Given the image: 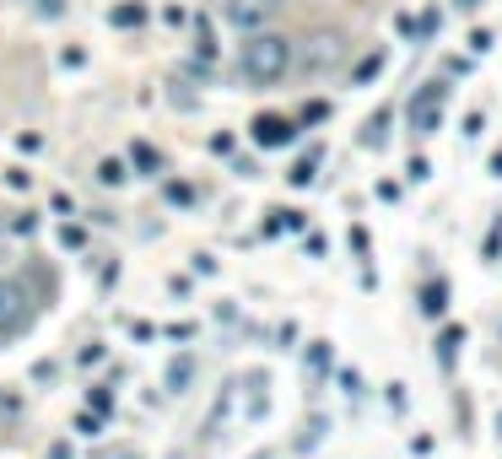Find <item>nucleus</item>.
Returning <instances> with one entry per match:
<instances>
[{"label":"nucleus","mask_w":502,"mask_h":459,"mask_svg":"<svg viewBox=\"0 0 502 459\" xmlns=\"http://www.w3.org/2000/svg\"><path fill=\"white\" fill-rule=\"evenodd\" d=\"M70 427H76V438H97V433H103V417H97V411H76Z\"/></svg>","instance_id":"11"},{"label":"nucleus","mask_w":502,"mask_h":459,"mask_svg":"<svg viewBox=\"0 0 502 459\" xmlns=\"http://www.w3.org/2000/svg\"><path fill=\"white\" fill-rule=\"evenodd\" d=\"M319 433H324V417H314V422L303 427V438H297V454H308V449H319Z\"/></svg>","instance_id":"14"},{"label":"nucleus","mask_w":502,"mask_h":459,"mask_svg":"<svg viewBox=\"0 0 502 459\" xmlns=\"http://www.w3.org/2000/svg\"><path fill=\"white\" fill-rule=\"evenodd\" d=\"M11 227H16V233H22V238H27V233H32V227H38V216H32V211H22V216H16V222H11Z\"/></svg>","instance_id":"23"},{"label":"nucleus","mask_w":502,"mask_h":459,"mask_svg":"<svg viewBox=\"0 0 502 459\" xmlns=\"http://www.w3.org/2000/svg\"><path fill=\"white\" fill-rule=\"evenodd\" d=\"M103 357H108V352H103V341H92V346H81V352H76V363H81V368H97Z\"/></svg>","instance_id":"17"},{"label":"nucleus","mask_w":502,"mask_h":459,"mask_svg":"<svg viewBox=\"0 0 502 459\" xmlns=\"http://www.w3.org/2000/svg\"><path fill=\"white\" fill-rule=\"evenodd\" d=\"M422 308H427V314H443V281H427V292H422Z\"/></svg>","instance_id":"15"},{"label":"nucleus","mask_w":502,"mask_h":459,"mask_svg":"<svg viewBox=\"0 0 502 459\" xmlns=\"http://www.w3.org/2000/svg\"><path fill=\"white\" fill-rule=\"evenodd\" d=\"M281 11H287V0H222V22H227L238 38H243V32H265V27H276Z\"/></svg>","instance_id":"4"},{"label":"nucleus","mask_w":502,"mask_h":459,"mask_svg":"<svg viewBox=\"0 0 502 459\" xmlns=\"http://www.w3.org/2000/svg\"><path fill=\"white\" fill-rule=\"evenodd\" d=\"M324 114H330V103H308V108H303V124H319Z\"/></svg>","instance_id":"21"},{"label":"nucleus","mask_w":502,"mask_h":459,"mask_svg":"<svg viewBox=\"0 0 502 459\" xmlns=\"http://www.w3.org/2000/svg\"><path fill=\"white\" fill-rule=\"evenodd\" d=\"M87 411H97V417L108 422V417H114V390H108V384H92V390H87Z\"/></svg>","instance_id":"10"},{"label":"nucleus","mask_w":502,"mask_h":459,"mask_svg":"<svg viewBox=\"0 0 502 459\" xmlns=\"http://www.w3.org/2000/svg\"><path fill=\"white\" fill-rule=\"evenodd\" d=\"M233 70H238V81H243V87H281V81L297 70V38H292V32H281V27L243 32Z\"/></svg>","instance_id":"1"},{"label":"nucleus","mask_w":502,"mask_h":459,"mask_svg":"<svg viewBox=\"0 0 502 459\" xmlns=\"http://www.w3.org/2000/svg\"><path fill=\"white\" fill-rule=\"evenodd\" d=\"M38 16H65V0H32Z\"/></svg>","instance_id":"20"},{"label":"nucleus","mask_w":502,"mask_h":459,"mask_svg":"<svg viewBox=\"0 0 502 459\" xmlns=\"http://www.w3.org/2000/svg\"><path fill=\"white\" fill-rule=\"evenodd\" d=\"M32 314H38V298L27 292V281L22 276H0V341L27 335Z\"/></svg>","instance_id":"3"},{"label":"nucleus","mask_w":502,"mask_h":459,"mask_svg":"<svg viewBox=\"0 0 502 459\" xmlns=\"http://www.w3.org/2000/svg\"><path fill=\"white\" fill-rule=\"evenodd\" d=\"M92 179H97L103 189H119V184L130 179V162H124V157H97V168H92Z\"/></svg>","instance_id":"8"},{"label":"nucleus","mask_w":502,"mask_h":459,"mask_svg":"<svg viewBox=\"0 0 502 459\" xmlns=\"http://www.w3.org/2000/svg\"><path fill=\"white\" fill-rule=\"evenodd\" d=\"M5 184H11V189H27L32 179H27V168H5Z\"/></svg>","instance_id":"22"},{"label":"nucleus","mask_w":502,"mask_h":459,"mask_svg":"<svg viewBox=\"0 0 502 459\" xmlns=\"http://www.w3.org/2000/svg\"><path fill=\"white\" fill-rule=\"evenodd\" d=\"M130 335H135V341H151V335H157V325H146V319H135V325H130Z\"/></svg>","instance_id":"24"},{"label":"nucleus","mask_w":502,"mask_h":459,"mask_svg":"<svg viewBox=\"0 0 502 459\" xmlns=\"http://www.w3.org/2000/svg\"><path fill=\"white\" fill-rule=\"evenodd\" d=\"M346 54H351V38L341 32V27H319V32H308V38H297V70L303 76H330V70H341L346 65Z\"/></svg>","instance_id":"2"},{"label":"nucleus","mask_w":502,"mask_h":459,"mask_svg":"<svg viewBox=\"0 0 502 459\" xmlns=\"http://www.w3.org/2000/svg\"><path fill=\"white\" fill-rule=\"evenodd\" d=\"M460 5H476V0H460Z\"/></svg>","instance_id":"26"},{"label":"nucleus","mask_w":502,"mask_h":459,"mask_svg":"<svg viewBox=\"0 0 502 459\" xmlns=\"http://www.w3.org/2000/svg\"><path fill=\"white\" fill-rule=\"evenodd\" d=\"M189 384H195V357H173L168 373H162V390L168 395H189Z\"/></svg>","instance_id":"6"},{"label":"nucleus","mask_w":502,"mask_h":459,"mask_svg":"<svg viewBox=\"0 0 502 459\" xmlns=\"http://www.w3.org/2000/svg\"><path fill=\"white\" fill-rule=\"evenodd\" d=\"M59 243H65V249H81V243H87V233H81V227H59Z\"/></svg>","instance_id":"19"},{"label":"nucleus","mask_w":502,"mask_h":459,"mask_svg":"<svg viewBox=\"0 0 502 459\" xmlns=\"http://www.w3.org/2000/svg\"><path fill=\"white\" fill-rule=\"evenodd\" d=\"M168 200H173V206H189V200H195V189H189V184H168Z\"/></svg>","instance_id":"18"},{"label":"nucleus","mask_w":502,"mask_h":459,"mask_svg":"<svg viewBox=\"0 0 502 459\" xmlns=\"http://www.w3.org/2000/svg\"><path fill=\"white\" fill-rule=\"evenodd\" d=\"M124 162H130V168H135L141 179H157V173H162V151H157V146H146V141H135Z\"/></svg>","instance_id":"7"},{"label":"nucleus","mask_w":502,"mask_h":459,"mask_svg":"<svg viewBox=\"0 0 502 459\" xmlns=\"http://www.w3.org/2000/svg\"><path fill=\"white\" fill-rule=\"evenodd\" d=\"M108 22H114V27H141V22H146V5H141V0H119V5L108 11Z\"/></svg>","instance_id":"9"},{"label":"nucleus","mask_w":502,"mask_h":459,"mask_svg":"<svg viewBox=\"0 0 502 459\" xmlns=\"http://www.w3.org/2000/svg\"><path fill=\"white\" fill-rule=\"evenodd\" d=\"M314 168H319V151H308V157H303V162H297V168H292L287 179H292V184L303 189V184H314Z\"/></svg>","instance_id":"13"},{"label":"nucleus","mask_w":502,"mask_h":459,"mask_svg":"<svg viewBox=\"0 0 502 459\" xmlns=\"http://www.w3.org/2000/svg\"><path fill=\"white\" fill-rule=\"evenodd\" d=\"M249 135H254L260 151H276V146H292V141H297V119H287V114H260V119L249 124Z\"/></svg>","instance_id":"5"},{"label":"nucleus","mask_w":502,"mask_h":459,"mask_svg":"<svg viewBox=\"0 0 502 459\" xmlns=\"http://www.w3.org/2000/svg\"><path fill=\"white\" fill-rule=\"evenodd\" d=\"M49 459H70V444H54V449H49Z\"/></svg>","instance_id":"25"},{"label":"nucleus","mask_w":502,"mask_h":459,"mask_svg":"<svg viewBox=\"0 0 502 459\" xmlns=\"http://www.w3.org/2000/svg\"><path fill=\"white\" fill-rule=\"evenodd\" d=\"M379 70H384V49H373V54H368V60H362V65L351 70V81H373Z\"/></svg>","instance_id":"12"},{"label":"nucleus","mask_w":502,"mask_h":459,"mask_svg":"<svg viewBox=\"0 0 502 459\" xmlns=\"http://www.w3.org/2000/svg\"><path fill=\"white\" fill-rule=\"evenodd\" d=\"M454 346H465V330H443V341H438V357L449 363V357H454Z\"/></svg>","instance_id":"16"}]
</instances>
